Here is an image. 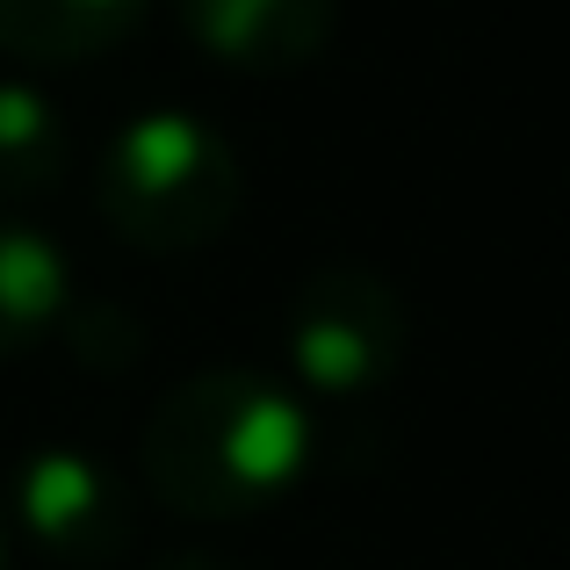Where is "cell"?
I'll return each instance as SVG.
<instances>
[{"label":"cell","instance_id":"1","mask_svg":"<svg viewBox=\"0 0 570 570\" xmlns=\"http://www.w3.org/2000/svg\"><path fill=\"white\" fill-rule=\"evenodd\" d=\"M318 462V412L275 368H195L153 404L138 470L181 520H253L282 505Z\"/></svg>","mask_w":570,"mask_h":570},{"label":"cell","instance_id":"2","mask_svg":"<svg viewBox=\"0 0 570 570\" xmlns=\"http://www.w3.org/2000/svg\"><path fill=\"white\" fill-rule=\"evenodd\" d=\"M95 209L138 253H203L246 209V174L217 124L195 109H138L109 130Z\"/></svg>","mask_w":570,"mask_h":570},{"label":"cell","instance_id":"3","mask_svg":"<svg viewBox=\"0 0 570 570\" xmlns=\"http://www.w3.org/2000/svg\"><path fill=\"white\" fill-rule=\"evenodd\" d=\"M412 318L397 282L362 261L311 267L282 304V383L318 404H362L397 376Z\"/></svg>","mask_w":570,"mask_h":570},{"label":"cell","instance_id":"4","mask_svg":"<svg viewBox=\"0 0 570 570\" xmlns=\"http://www.w3.org/2000/svg\"><path fill=\"white\" fill-rule=\"evenodd\" d=\"M0 528L8 549H29L58 570H109L138 534V499L109 455L80 441H43L14 455L0 484Z\"/></svg>","mask_w":570,"mask_h":570},{"label":"cell","instance_id":"5","mask_svg":"<svg viewBox=\"0 0 570 570\" xmlns=\"http://www.w3.org/2000/svg\"><path fill=\"white\" fill-rule=\"evenodd\" d=\"M174 22L203 58L246 80L304 72L340 29V0H174Z\"/></svg>","mask_w":570,"mask_h":570},{"label":"cell","instance_id":"6","mask_svg":"<svg viewBox=\"0 0 570 570\" xmlns=\"http://www.w3.org/2000/svg\"><path fill=\"white\" fill-rule=\"evenodd\" d=\"M153 0H0V51L22 66H87L130 43Z\"/></svg>","mask_w":570,"mask_h":570},{"label":"cell","instance_id":"7","mask_svg":"<svg viewBox=\"0 0 570 570\" xmlns=\"http://www.w3.org/2000/svg\"><path fill=\"white\" fill-rule=\"evenodd\" d=\"M72 311V267L58 253V238H43L37 224L0 217V362L43 347Z\"/></svg>","mask_w":570,"mask_h":570},{"label":"cell","instance_id":"8","mask_svg":"<svg viewBox=\"0 0 570 570\" xmlns=\"http://www.w3.org/2000/svg\"><path fill=\"white\" fill-rule=\"evenodd\" d=\"M72 167L66 109L29 80H0V203L51 195Z\"/></svg>","mask_w":570,"mask_h":570},{"label":"cell","instance_id":"9","mask_svg":"<svg viewBox=\"0 0 570 570\" xmlns=\"http://www.w3.org/2000/svg\"><path fill=\"white\" fill-rule=\"evenodd\" d=\"M153 570H238V563H224L217 549H174V557H159Z\"/></svg>","mask_w":570,"mask_h":570},{"label":"cell","instance_id":"10","mask_svg":"<svg viewBox=\"0 0 570 570\" xmlns=\"http://www.w3.org/2000/svg\"><path fill=\"white\" fill-rule=\"evenodd\" d=\"M14 563V549H8V528H0V570H8Z\"/></svg>","mask_w":570,"mask_h":570}]
</instances>
